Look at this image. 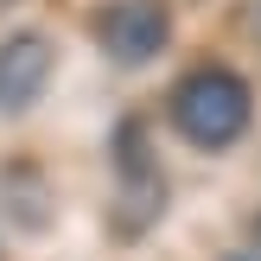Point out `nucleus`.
I'll use <instances>...</instances> for the list:
<instances>
[{
  "instance_id": "39448f33",
  "label": "nucleus",
  "mask_w": 261,
  "mask_h": 261,
  "mask_svg": "<svg viewBox=\"0 0 261 261\" xmlns=\"http://www.w3.org/2000/svg\"><path fill=\"white\" fill-rule=\"evenodd\" d=\"M255 25H261V7H255Z\"/></svg>"
},
{
  "instance_id": "423d86ee",
  "label": "nucleus",
  "mask_w": 261,
  "mask_h": 261,
  "mask_svg": "<svg viewBox=\"0 0 261 261\" xmlns=\"http://www.w3.org/2000/svg\"><path fill=\"white\" fill-rule=\"evenodd\" d=\"M0 7H13V0H0Z\"/></svg>"
},
{
  "instance_id": "20e7f679",
  "label": "nucleus",
  "mask_w": 261,
  "mask_h": 261,
  "mask_svg": "<svg viewBox=\"0 0 261 261\" xmlns=\"http://www.w3.org/2000/svg\"><path fill=\"white\" fill-rule=\"evenodd\" d=\"M249 236H255V261H261V217H255V223H249Z\"/></svg>"
},
{
  "instance_id": "f257e3e1",
  "label": "nucleus",
  "mask_w": 261,
  "mask_h": 261,
  "mask_svg": "<svg viewBox=\"0 0 261 261\" xmlns=\"http://www.w3.org/2000/svg\"><path fill=\"white\" fill-rule=\"evenodd\" d=\"M166 115L191 153H229L255 134V83L236 64H198L172 83Z\"/></svg>"
},
{
  "instance_id": "f03ea898",
  "label": "nucleus",
  "mask_w": 261,
  "mask_h": 261,
  "mask_svg": "<svg viewBox=\"0 0 261 261\" xmlns=\"http://www.w3.org/2000/svg\"><path fill=\"white\" fill-rule=\"evenodd\" d=\"M83 25H89V45L109 64H121V70L160 64L172 51V32H178L172 0H96L83 13Z\"/></svg>"
},
{
  "instance_id": "7ed1b4c3",
  "label": "nucleus",
  "mask_w": 261,
  "mask_h": 261,
  "mask_svg": "<svg viewBox=\"0 0 261 261\" xmlns=\"http://www.w3.org/2000/svg\"><path fill=\"white\" fill-rule=\"evenodd\" d=\"M51 76H58V45L38 25H19V32L0 38V115H25L45 102Z\"/></svg>"
}]
</instances>
